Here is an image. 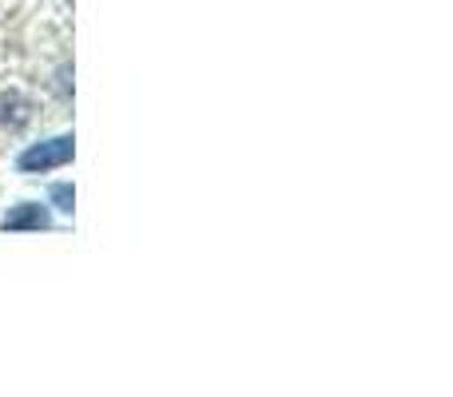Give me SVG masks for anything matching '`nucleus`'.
Returning <instances> with one entry per match:
<instances>
[{"label":"nucleus","mask_w":453,"mask_h":397,"mask_svg":"<svg viewBox=\"0 0 453 397\" xmlns=\"http://www.w3.org/2000/svg\"><path fill=\"white\" fill-rule=\"evenodd\" d=\"M76 159V135L72 132H56V135H40V140L24 143L12 159V172L24 179H40V175H52L60 167H68Z\"/></svg>","instance_id":"f257e3e1"},{"label":"nucleus","mask_w":453,"mask_h":397,"mask_svg":"<svg viewBox=\"0 0 453 397\" xmlns=\"http://www.w3.org/2000/svg\"><path fill=\"white\" fill-rule=\"evenodd\" d=\"M60 226L56 210L40 199H16L12 207H4L0 215V231L4 234H48Z\"/></svg>","instance_id":"f03ea898"},{"label":"nucleus","mask_w":453,"mask_h":397,"mask_svg":"<svg viewBox=\"0 0 453 397\" xmlns=\"http://www.w3.org/2000/svg\"><path fill=\"white\" fill-rule=\"evenodd\" d=\"M32 119V103L20 92H4L0 95V127H24Z\"/></svg>","instance_id":"7ed1b4c3"},{"label":"nucleus","mask_w":453,"mask_h":397,"mask_svg":"<svg viewBox=\"0 0 453 397\" xmlns=\"http://www.w3.org/2000/svg\"><path fill=\"white\" fill-rule=\"evenodd\" d=\"M44 202L56 210V218H72V215H76V183H68V179L48 183Z\"/></svg>","instance_id":"20e7f679"},{"label":"nucleus","mask_w":453,"mask_h":397,"mask_svg":"<svg viewBox=\"0 0 453 397\" xmlns=\"http://www.w3.org/2000/svg\"><path fill=\"white\" fill-rule=\"evenodd\" d=\"M52 88H56V95H60L64 103L72 100V64H60V68H56V76H52Z\"/></svg>","instance_id":"39448f33"}]
</instances>
